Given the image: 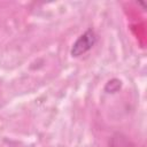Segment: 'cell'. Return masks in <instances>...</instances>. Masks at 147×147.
<instances>
[{
	"label": "cell",
	"mask_w": 147,
	"mask_h": 147,
	"mask_svg": "<svg viewBox=\"0 0 147 147\" xmlns=\"http://www.w3.org/2000/svg\"><path fill=\"white\" fill-rule=\"evenodd\" d=\"M96 42V34L92 29H88L85 31L83 34H80L77 40L74 42L72 48H71V56L72 57H78L83 54H85L87 51H90Z\"/></svg>",
	"instance_id": "1"
},
{
	"label": "cell",
	"mask_w": 147,
	"mask_h": 147,
	"mask_svg": "<svg viewBox=\"0 0 147 147\" xmlns=\"http://www.w3.org/2000/svg\"><path fill=\"white\" fill-rule=\"evenodd\" d=\"M121 86H122V82L117 78H113V79L108 80V83L106 84L105 91L107 93H115L121 88Z\"/></svg>",
	"instance_id": "2"
}]
</instances>
